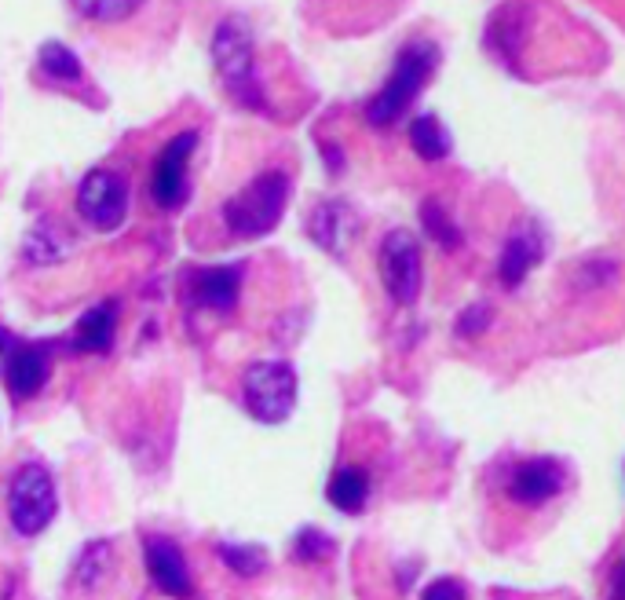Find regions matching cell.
Segmentation results:
<instances>
[{
    "instance_id": "obj_1",
    "label": "cell",
    "mask_w": 625,
    "mask_h": 600,
    "mask_svg": "<svg viewBox=\"0 0 625 600\" xmlns=\"http://www.w3.org/2000/svg\"><path fill=\"white\" fill-rule=\"evenodd\" d=\"M289 202L286 172H260L242 191L223 202V224L238 238H264L275 231Z\"/></svg>"
},
{
    "instance_id": "obj_2",
    "label": "cell",
    "mask_w": 625,
    "mask_h": 600,
    "mask_svg": "<svg viewBox=\"0 0 625 600\" xmlns=\"http://www.w3.org/2000/svg\"><path fill=\"white\" fill-rule=\"evenodd\" d=\"M55 513H59V494H55L52 472L41 461H22L8 483V520L15 535L37 538L52 527Z\"/></svg>"
},
{
    "instance_id": "obj_3",
    "label": "cell",
    "mask_w": 625,
    "mask_h": 600,
    "mask_svg": "<svg viewBox=\"0 0 625 600\" xmlns=\"http://www.w3.org/2000/svg\"><path fill=\"white\" fill-rule=\"evenodd\" d=\"M245 410L264 425H282L297 407V370L289 363H253L242 377Z\"/></svg>"
},
{
    "instance_id": "obj_4",
    "label": "cell",
    "mask_w": 625,
    "mask_h": 600,
    "mask_svg": "<svg viewBox=\"0 0 625 600\" xmlns=\"http://www.w3.org/2000/svg\"><path fill=\"white\" fill-rule=\"evenodd\" d=\"M212 59H216L223 85L231 88V96L249 107H260V88H256L253 74V37H249L245 19L231 15L220 22V30L212 37Z\"/></svg>"
},
{
    "instance_id": "obj_5",
    "label": "cell",
    "mask_w": 625,
    "mask_h": 600,
    "mask_svg": "<svg viewBox=\"0 0 625 600\" xmlns=\"http://www.w3.org/2000/svg\"><path fill=\"white\" fill-rule=\"evenodd\" d=\"M435 66V52L432 48H406L399 66H395V74L388 77V85L370 99V107H366V118L370 125H392L399 114H403L414 96L421 92V85L428 81Z\"/></svg>"
},
{
    "instance_id": "obj_6",
    "label": "cell",
    "mask_w": 625,
    "mask_h": 600,
    "mask_svg": "<svg viewBox=\"0 0 625 600\" xmlns=\"http://www.w3.org/2000/svg\"><path fill=\"white\" fill-rule=\"evenodd\" d=\"M381 279L395 304H414L421 293V246L403 227L388 231L381 242Z\"/></svg>"
},
{
    "instance_id": "obj_7",
    "label": "cell",
    "mask_w": 625,
    "mask_h": 600,
    "mask_svg": "<svg viewBox=\"0 0 625 600\" xmlns=\"http://www.w3.org/2000/svg\"><path fill=\"white\" fill-rule=\"evenodd\" d=\"M77 213L96 231H114L128 213V183L110 169L88 172L77 187Z\"/></svg>"
},
{
    "instance_id": "obj_8",
    "label": "cell",
    "mask_w": 625,
    "mask_h": 600,
    "mask_svg": "<svg viewBox=\"0 0 625 600\" xmlns=\"http://www.w3.org/2000/svg\"><path fill=\"white\" fill-rule=\"evenodd\" d=\"M194 147H198V132H183L161 150L154 180H150V194L161 209H180L187 198V161H191Z\"/></svg>"
},
{
    "instance_id": "obj_9",
    "label": "cell",
    "mask_w": 625,
    "mask_h": 600,
    "mask_svg": "<svg viewBox=\"0 0 625 600\" xmlns=\"http://www.w3.org/2000/svg\"><path fill=\"white\" fill-rule=\"evenodd\" d=\"M143 560H147L150 579L158 582V590L165 593V597H176V600L194 597V582H191V568H187V557H183V549L176 546L169 535L143 538Z\"/></svg>"
},
{
    "instance_id": "obj_10",
    "label": "cell",
    "mask_w": 625,
    "mask_h": 600,
    "mask_svg": "<svg viewBox=\"0 0 625 600\" xmlns=\"http://www.w3.org/2000/svg\"><path fill=\"white\" fill-rule=\"evenodd\" d=\"M48 374H52V359H48L44 344H19V348H11L8 363H4V385L15 403L37 396L48 385Z\"/></svg>"
},
{
    "instance_id": "obj_11",
    "label": "cell",
    "mask_w": 625,
    "mask_h": 600,
    "mask_svg": "<svg viewBox=\"0 0 625 600\" xmlns=\"http://www.w3.org/2000/svg\"><path fill=\"white\" fill-rule=\"evenodd\" d=\"M560 487H563V469H560V461H552V458L523 461L520 469H516V476H512V498H520V502H527V505L545 502V498H552Z\"/></svg>"
},
{
    "instance_id": "obj_12",
    "label": "cell",
    "mask_w": 625,
    "mask_h": 600,
    "mask_svg": "<svg viewBox=\"0 0 625 600\" xmlns=\"http://www.w3.org/2000/svg\"><path fill=\"white\" fill-rule=\"evenodd\" d=\"M117 333V304L114 300H103L96 308H88L74 326V348L88 355H103L110 352Z\"/></svg>"
},
{
    "instance_id": "obj_13",
    "label": "cell",
    "mask_w": 625,
    "mask_h": 600,
    "mask_svg": "<svg viewBox=\"0 0 625 600\" xmlns=\"http://www.w3.org/2000/svg\"><path fill=\"white\" fill-rule=\"evenodd\" d=\"M242 290V268H205L194 279V300L209 311H231Z\"/></svg>"
},
{
    "instance_id": "obj_14",
    "label": "cell",
    "mask_w": 625,
    "mask_h": 600,
    "mask_svg": "<svg viewBox=\"0 0 625 600\" xmlns=\"http://www.w3.org/2000/svg\"><path fill=\"white\" fill-rule=\"evenodd\" d=\"M326 498L337 505L340 513H362V505L370 498V476L359 465H344L333 472V480L326 487Z\"/></svg>"
},
{
    "instance_id": "obj_15",
    "label": "cell",
    "mask_w": 625,
    "mask_h": 600,
    "mask_svg": "<svg viewBox=\"0 0 625 600\" xmlns=\"http://www.w3.org/2000/svg\"><path fill=\"white\" fill-rule=\"evenodd\" d=\"M541 260V242L530 231L523 235H512L505 242V253H501V282L505 286H520L527 279V271Z\"/></svg>"
},
{
    "instance_id": "obj_16",
    "label": "cell",
    "mask_w": 625,
    "mask_h": 600,
    "mask_svg": "<svg viewBox=\"0 0 625 600\" xmlns=\"http://www.w3.org/2000/svg\"><path fill=\"white\" fill-rule=\"evenodd\" d=\"M110 568H114V546H110L106 538H99V542L85 546V553H81V560H77V568H74V579H77V586L92 590V586H99V582L110 575Z\"/></svg>"
},
{
    "instance_id": "obj_17",
    "label": "cell",
    "mask_w": 625,
    "mask_h": 600,
    "mask_svg": "<svg viewBox=\"0 0 625 600\" xmlns=\"http://www.w3.org/2000/svg\"><path fill=\"white\" fill-rule=\"evenodd\" d=\"M410 143H414V150L424 161H439L450 154V136H446V129L432 114H424V118H417L410 125Z\"/></svg>"
},
{
    "instance_id": "obj_18",
    "label": "cell",
    "mask_w": 625,
    "mask_h": 600,
    "mask_svg": "<svg viewBox=\"0 0 625 600\" xmlns=\"http://www.w3.org/2000/svg\"><path fill=\"white\" fill-rule=\"evenodd\" d=\"M348 209L337 202H326V205H318L315 216H311V235H315L318 246H326V249H340V242H344V227H348Z\"/></svg>"
},
{
    "instance_id": "obj_19",
    "label": "cell",
    "mask_w": 625,
    "mask_h": 600,
    "mask_svg": "<svg viewBox=\"0 0 625 600\" xmlns=\"http://www.w3.org/2000/svg\"><path fill=\"white\" fill-rule=\"evenodd\" d=\"M220 560L234 575H242V579H253L260 571L267 568V553L260 546H231V542H220Z\"/></svg>"
},
{
    "instance_id": "obj_20",
    "label": "cell",
    "mask_w": 625,
    "mask_h": 600,
    "mask_svg": "<svg viewBox=\"0 0 625 600\" xmlns=\"http://www.w3.org/2000/svg\"><path fill=\"white\" fill-rule=\"evenodd\" d=\"M337 553V542L326 535V531H315V527H304L297 538H293V557L304 560V564H318V560H329Z\"/></svg>"
},
{
    "instance_id": "obj_21",
    "label": "cell",
    "mask_w": 625,
    "mask_h": 600,
    "mask_svg": "<svg viewBox=\"0 0 625 600\" xmlns=\"http://www.w3.org/2000/svg\"><path fill=\"white\" fill-rule=\"evenodd\" d=\"M41 66H44V74L59 77V81H77V77H81V63H77V55L70 52L66 44H55V41L44 44Z\"/></svg>"
},
{
    "instance_id": "obj_22",
    "label": "cell",
    "mask_w": 625,
    "mask_h": 600,
    "mask_svg": "<svg viewBox=\"0 0 625 600\" xmlns=\"http://www.w3.org/2000/svg\"><path fill=\"white\" fill-rule=\"evenodd\" d=\"M421 220H424V227H428V235H432L443 249H457V246H461V231H457V227L446 220L443 205H439V202H424L421 205Z\"/></svg>"
},
{
    "instance_id": "obj_23",
    "label": "cell",
    "mask_w": 625,
    "mask_h": 600,
    "mask_svg": "<svg viewBox=\"0 0 625 600\" xmlns=\"http://www.w3.org/2000/svg\"><path fill=\"white\" fill-rule=\"evenodd\" d=\"M143 0H74V8L88 19H99V22H117V19H128L132 11L139 8Z\"/></svg>"
},
{
    "instance_id": "obj_24",
    "label": "cell",
    "mask_w": 625,
    "mask_h": 600,
    "mask_svg": "<svg viewBox=\"0 0 625 600\" xmlns=\"http://www.w3.org/2000/svg\"><path fill=\"white\" fill-rule=\"evenodd\" d=\"M490 322V308L487 304H472V308L457 319V333L461 337H476V333H483V326Z\"/></svg>"
},
{
    "instance_id": "obj_25",
    "label": "cell",
    "mask_w": 625,
    "mask_h": 600,
    "mask_svg": "<svg viewBox=\"0 0 625 600\" xmlns=\"http://www.w3.org/2000/svg\"><path fill=\"white\" fill-rule=\"evenodd\" d=\"M421 600H468V593L457 579H435L432 586H424Z\"/></svg>"
},
{
    "instance_id": "obj_26",
    "label": "cell",
    "mask_w": 625,
    "mask_h": 600,
    "mask_svg": "<svg viewBox=\"0 0 625 600\" xmlns=\"http://www.w3.org/2000/svg\"><path fill=\"white\" fill-rule=\"evenodd\" d=\"M4 355H11V333L0 326V359H4Z\"/></svg>"
},
{
    "instance_id": "obj_27",
    "label": "cell",
    "mask_w": 625,
    "mask_h": 600,
    "mask_svg": "<svg viewBox=\"0 0 625 600\" xmlns=\"http://www.w3.org/2000/svg\"><path fill=\"white\" fill-rule=\"evenodd\" d=\"M618 597L625 600V568H622V575H618Z\"/></svg>"
}]
</instances>
